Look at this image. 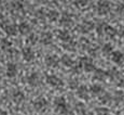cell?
<instances>
[{"label":"cell","mask_w":124,"mask_h":115,"mask_svg":"<svg viewBox=\"0 0 124 115\" xmlns=\"http://www.w3.org/2000/svg\"><path fill=\"white\" fill-rule=\"evenodd\" d=\"M83 115H94V113L91 111H83Z\"/></svg>","instance_id":"33"},{"label":"cell","mask_w":124,"mask_h":115,"mask_svg":"<svg viewBox=\"0 0 124 115\" xmlns=\"http://www.w3.org/2000/svg\"><path fill=\"white\" fill-rule=\"evenodd\" d=\"M26 80H27V84L32 87H37L38 85L40 84V77L38 73H31L29 75H27L26 77Z\"/></svg>","instance_id":"9"},{"label":"cell","mask_w":124,"mask_h":115,"mask_svg":"<svg viewBox=\"0 0 124 115\" xmlns=\"http://www.w3.org/2000/svg\"><path fill=\"white\" fill-rule=\"evenodd\" d=\"M0 91H1V85H0Z\"/></svg>","instance_id":"35"},{"label":"cell","mask_w":124,"mask_h":115,"mask_svg":"<svg viewBox=\"0 0 124 115\" xmlns=\"http://www.w3.org/2000/svg\"><path fill=\"white\" fill-rule=\"evenodd\" d=\"M59 23H61V25L64 26V27H70V26L73 24L72 15H71L70 13H68V12L63 13L61 16V19H59Z\"/></svg>","instance_id":"6"},{"label":"cell","mask_w":124,"mask_h":115,"mask_svg":"<svg viewBox=\"0 0 124 115\" xmlns=\"http://www.w3.org/2000/svg\"><path fill=\"white\" fill-rule=\"evenodd\" d=\"M110 100H111L110 95L107 92H104L101 96V98H99V101H101V103H108V102H110Z\"/></svg>","instance_id":"27"},{"label":"cell","mask_w":124,"mask_h":115,"mask_svg":"<svg viewBox=\"0 0 124 115\" xmlns=\"http://www.w3.org/2000/svg\"><path fill=\"white\" fill-rule=\"evenodd\" d=\"M106 26H107V24H105V23H101V24L97 25L96 30H97V33H98V35H101L102 33H105V28H106Z\"/></svg>","instance_id":"30"},{"label":"cell","mask_w":124,"mask_h":115,"mask_svg":"<svg viewBox=\"0 0 124 115\" xmlns=\"http://www.w3.org/2000/svg\"><path fill=\"white\" fill-rule=\"evenodd\" d=\"M58 16H59V14L56 11H50L47 13V18H49L50 22H55V21H57L58 20Z\"/></svg>","instance_id":"25"},{"label":"cell","mask_w":124,"mask_h":115,"mask_svg":"<svg viewBox=\"0 0 124 115\" xmlns=\"http://www.w3.org/2000/svg\"><path fill=\"white\" fill-rule=\"evenodd\" d=\"M118 86H120V87H124V77H122L120 79V83H118Z\"/></svg>","instance_id":"32"},{"label":"cell","mask_w":124,"mask_h":115,"mask_svg":"<svg viewBox=\"0 0 124 115\" xmlns=\"http://www.w3.org/2000/svg\"><path fill=\"white\" fill-rule=\"evenodd\" d=\"M110 56H111V61L116 64H121L124 61V54L121 51H119V50L113 51Z\"/></svg>","instance_id":"13"},{"label":"cell","mask_w":124,"mask_h":115,"mask_svg":"<svg viewBox=\"0 0 124 115\" xmlns=\"http://www.w3.org/2000/svg\"><path fill=\"white\" fill-rule=\"evenodd\" d=\"M118 34L121 36V37H123L124 38V27H121L120 28V30L118 32Z\"/></svg>","instance_id":"31"},{"label":"cell","mask_w":124,"mask_h":115,"mask_svg":"<svg viewBox=\"0 0 124 115\" xmlns=\"http://www.w3.org/2000/svg\"><path fill=\"white\" fill-rule=\"evenodd\" d=\"M11 6L14 10H22L24 8V2L23 0H13L11 2Z\"/></svg>","instance_id":"22"},{"label":"cell","mask_w":124,"mask_h":115,"mask_svg":"<svg viewBox=\"0 0 124 115\" xmlns=\"http://www.w3.org/2000/svg\"><path fill=\"white\" fill-rule=\"evenodd\" d=\"M110 9H111V6L108 1L106 0H101L97 3V13L99 15H106L110 12Z\"/></svg>","instance_id":"4"},{"label":"cell","mask_w":124,"mask_h":115,"mask_svg":"<svg viewBox=\"0 0 124 115\" xmlns=\"http://www.w3.org/2000/svg\"><path fill=\"white\" fill-rule=\"evenodd\" d=\"M47 104H49V102H47V100L45 99V98H43V97H38L37 99L32 102V105H34L35 110L36 111H38V112L44 111V110L46 109Z\"/></svg>","instance_id":"3"},{"label":"cell","mask_w":124,"mask_h":115,"mask_svg":"<svg viewBox=\"0 0 124 115\" xmlns=\"http://www.w3.org/2000/svg\"><path fill=\"white\" fill-rule=\"evenodd\" d=\"M105 34L110 36V37H114V36L118 34V30H116L114 27H112V26L107 25L106 28H105Z\"/></svg>","instance_id":"23"},{"label":"cell","mask_w":124,"mask_h":115,"mask_svg":"<svg viewBox=\"0 0 124 115\" xmlns=\"http://www.w3.org/2000/svg\"><path fill=\"white\" fill-rule=\"evenodd\" d=\"M54 105H55V111L58 112L59 114L67 115L69 113L67 102H66L64 97H57L56 99L54 100Z\"/></svg>","instance_id":"1"},{"label":"cell","mask_w":124,"mask_h":115,"mask_svg":"<svg viewBox=\"0 0 124 115\" xmlns=\"http://www.w3.org/2000/svg\"><path fill=\"white\" fill-rule=\"evenodd\" d=\"M101 51L104 54H106V56H108V54H111L113 52V47L111 44H105L104 46L101 48Z\"/></svg>","instance_id":"24"},{"label":"cell","mask_w":124,"mask_h":115,"mask_svg":"<svg viewBox=\"0 0 124 115\" xmlns=\"http://www.w3.org/2000/svg\"><path fill=\"white\" fill-rule=\"evenodd\" d=\"M96 115H109V110L107 107H96L95 109Z\"/></svg>","instance_id":"26"},{"label":"cell","mask_w":124,"mask_h":115,"mask_svg":"<svg viewBox=\"0 0 124 115\" xmlns=\"http://www.w3.org/2000/svg\"><path fill=\"white\" fill-rule=\"evenodd\" d=\"M108 75H109V74L107 73L106 71H104V69L96 68L94 71V76H93V79H94V80H104Z\"/></svg>","instance_id":"14"},{"label":"cell","mask_w":124,"mask_h":115,"mask_svg":"<svg viewBox=\"0 0 124 115\" xmlns=\"http://www.w3.org/2000/svg\"><path fill=\"white\" fill-rule=\"evenodd\" d=\"M61 63L63 64V65L70 67V66H72L73 64H75V62H73V60L71 59L69 56H67V54H64V56H62V58H61Z\"/></svg>","instance_id":"21"},{"label":"cell","mask_w":124,"mask_h":115,"mask_svg":"<svg viewBox=\"0 0 124 115\" xmlns=\"http://www.w3.org/2000/svg\"><path fill=\"white\" fill-rule=\"evenodd\" d=\"M0 45H1V48L3 50L8 49V48L11 47V41L8 39V38H3V39H1V42H0Z\"/></svg>","instance_id":"28"},{"label":"cell","mask_w":124,"mask_h":115,"mask_svg":"<svg viewBox=\"0 0 124 115\" xmlns=\"http://www.w3.org/2000/svg\"><path fill=\"white\" fill-rule=\"evenodd\" d=\"M80 63H81V65H82V68L84 69L86 73H91V72H94L95 69H96L94 63H93V61H92V59H90V58H87V57L82 58Z\"/></svg>","instance_id":"2"},{"label":"cell","mask_w":124,"mask_h":115,"mask_svg":"<svg viewBox=\"0 0 124 115\" xmlns=\"http://www.w3.org/2000/svg\"><path fill=\"white\" fill-rule=\"evenodd\" d=\"M44 62L46 64V66H50V67H56L58 65V63L61 62V59H58L56 56L54 54H49V56L45 57Z\"/></svg>","instance_id":"7"},{"label":"cell","mask_w":124,"mask_h":115,"mask_svg":"<svg viewBox=\"0 0 124 115\" xmlns=\"http://www.w3.org/2000/svg\"><path fill=\"white\" fill-rule=\"evenodd\" d=\"M0 115H8V113H7L4 110H2V109H0Z\"/></svg>","instance_id":"34"},{"label":"cell","mask_w":124,"mask_h":115,"mask_svg":"<svg viewBox=\"0 0 124 115\" xmlns=\"http://www.w3.org/2000/svg\"><path fill=\"white\" fill-rule=\"evenodd\" d=\"M40 41H41L44 46H47V45L52 44V41H53L52 34H50V33H43V34L41 35V37H40Z\"/></svg>","instance_id":"19"},{"label":"cell","mask_w":124,"mask_h":115,"mask_svg":"<svg viewBox=\"0 0 124 115\" xmlns=\"http://www.w3.org/2000/svg\"><path fill=\"white\" fill-rule=\"evenodd\" d=\"M30 30H31V28H30V26H29V24L28 23L22 22L20 25H18V33L24 35V36L30 34Z\"/></svg>","instance_id":"16"},{"label":"cell","mask_w":124,"mask_h":115,"mask_svg":"<svg viewBox=\"0 0 124 115\" xmlns=\"http://www.w3.org/2000/svg\"><path fill=\"white\" fill-rule=\"evenodd\" d=\"M90 91H91V93H92L93 96H101V95H102V93L105 92L104 88H102L101 85H98V84H95V85L91 86Z\"/></svg>","instance_id":"18"},{"label":"cell","mask_w":124,"mask_h":115,"mask_svg":"<svg viewBox=\"0 0 124 115\" xmlns=\"http://www.w3.org/2000/svg\"><path fill=\"white\" fill-rule=\"evenodd\" d=\"M89 92H90V90H89V88L86 87L85 85H81L78 87V90H77V96L80 98V99H82V100H89L90 99V96H89Z\"/></svg>","instance_id":"8"},{"label":"cell","mask_w":124,"mask_h":115,"mask_svg":"<svg viewBox=\"0 0 124 115\" xmlns=\"http://www.w3.org/2000/svg\"><path fill=\"white\" fill-rule=\"evenodd\" d=\"M22 56L26 62H31L35 59V52L30 47H26L22 50Z\"/></svg>","instance_id":"10"},{"label":"cell","mask_w":124,"mask_h":115,"mask_svg":"<svg viewBox=\"0 0 124 115\" xmlns=\"http://www.w3.org/2000/svg\"><path fill=\"white\" fill-rule=\"evenodd\" d=\"M12 99H13V101L15 102V103H21V102H23L24 99H25V95H24V92L21 91V90H15V91L13 92V95H12Z\"/></svg>","instance_id":"17"},{"label":"cell","mask_w":124,"mask_h":115,"mask_svg":"<svg viewBox=\"0 0 124 115\" xmlns=\"http://www.w3.org/2000/svg\"><path fill=\"white\" fill-rule=\"evenodd\" d=\"M3 30L7 35L15 36L18 32V26H16L15 24H6V25L3 26Z\"/></svg>","instance_id":"11"},{"label":"cell","mask_w":124,"mask_h":115,"mask_svg":"<svg viewBox=\"0 0 124 115\" xmlns=\"http://www.w3.org/2000/svg\"><path fill=\"white\" fill-rule=\"evenodd\" d=\"M6 72H7V76H8V77H10V78L15 77V76L17 75V66H16V64L12 63V62L8 63Z\"/></svg>","instance_id":"12"},{"label":"cell","mask_w":124,"mask_h":115,"mask_svg":"<svg viewBox=\"0 0 124 115\" xmlns=\"http://www.w3.org/2000/svg\"><path fill=\"white\" fill-rule=\"evenodd\" d=\"M57 37L64 42H70L71 41V36L69 34V32H67V29H61L57 33Z\"/></svg>","instance_id":"15"},{"label":"cell","mask_w":124,"mask_h":115,"mask_svg":"<svg viewBox=\"0 0 124 115\" xmlns=\"http://www.w3.org/2000/svg\"><path fill=\"white\" fill-rule=\"evenodd\" d=\"M94 27V24L90 21H85L80 25V29L82 33H90Z\"/></svg>","instance_id":"20"},{"label":"cell","mask_w":124,"mask_h":115,"mask_svg":"<svg viewBox=\"0 0 124 115\" xmlns=\"http://www.w3.org/2000/svg\"><path fill=\"white\" fill-rule=\"evenodd\" d=\"M75 6H77L78 8H84L87 6L89 3V0H75Z\"/></svg>","instance_id":"29"},{"label":"cell","mask_w":124,"mask_h":115,"mask_svg":"<svg viewBox=\"0 0 124 115\" xmlns=\"http://www.w3.org/2000/svg\"><path fill=\"white\" fill-rule=\"evenodd\" d=\"M46 84L54 88H59V87H63L64 86V81L55 75H47L46 76Z\"/></svg>","instance_id":"5"},{"label":"cell","mask_w":124,"mask_h":115,"mask_svg":"<svg viewBox=\"0 0 124 115\" xmlns=\"http://www.w3.org/2000/svg\"><path fill=\"white\" fill-rule=\"evenodd\" d=\"M0 2H1V0H0Z\"/></svg>","instance_id":"36"}]
</instances>
